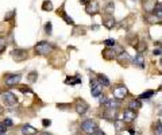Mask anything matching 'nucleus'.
<instances>
[{
  "label": "nucleus",
  "mask_w": 162,
  "mask_h": 135,
  "mask_svg": "<svg viewBox=\"0 0 162 135\" xmlns=\"http://www.w3.org/2000/svg\"><path fill=\"white\" fill-rule=\"evenodd\" d=\"M34 50H35V54L38 55H48L54 50V46L46 41H41L34 46Z\"/></svg>",
  "instance_id": "1"
},
{
  "label": "nucleus",
  "mask_w": 162,
  "mask_h": 135,
  "mask_svg": "<svg viewBox=\"0 0 162 135\" xmlns=\"http://www.w3.org/2000/svg\"><path fill=\"white\" fill-rule=\"evenodd\" d=\"M0 103L6 107H14V106H16L18 100H16V96L12 92H10V90H3V92L0 93Z\"/></svg>",
  "instance_id": "2"
},
{
  "label": "nucleus",
  "mask_w": 162,
  "mask_h": 135,
  "mask_svg": "<svg viewBox=\"0 0 162 135\" xmlns=\"http://www.w3.org/2000/svg\"><path fill=\"white\" fill-rule=\"evenodd\" d=\"M80 129L83 130L85 134L93 135V134H95V131L99 129V127H97V124H96L95 120L86 119V120H83V122H81V124H80Z\"/></svg>",
  "instance_id": "3"
},
{
  "label": "nucleus",
  "mask_w": 162,
  "mask_h": 135,
  "mask_svg": "<svg viewBox=\"0 0 162 135\" xmlns=\"http://www.w3.org/2000/svg\"><path fill=\"white\" fill-rule=\"evenodd\" d=\"M91 92L93 97H100L103 95V85L96 78H91Z\"/></svg>",
  "instance_id": "4"
},
{
  "label": "nucleus",
  "mask_w": 162,
  "mask_h": 135,
  "mask_svg": "<svg viewBox=\"0 0 162 135\" xmlns=\"http://www.w3.org/2000/svg\"><path fill=\"white\" fill-rule=\"evenodd\" d=\"M112 93H114V97L116 100H123L124 97L128 95V89L124 87V85H118V87L114 88Z\"/></svg>",
  "instance_id": "5"
},
{
  "label": "nucleus",
  "mask_w": 162,
  "mask_h": 135,
  "mask_svg": "<svg viewBox=\"0 0 162 135\" xmlns=\"http://www.w3.org/2000/svg\"><path fill=\"white\" fill-rule=\"evenodd\" d=\"M11 57H12L15 61L20 62V61H24V60H27L29 54H27V50H24V49H15V50H12V52H11Z\"/></svg>",
  "instance_id": "6"
},
{
  "label": "nucleus",
  "mask_w": 162,
  "mask_h": 135,
  "mask_svg": "<svg viewBox=\"0 0 162 135\" xmlns=\"http://www.w3.org/2000/svg\"><path fill=\"white\" fill-rule=\"evenodd\" d=\"M20 78H22V74L20 73H15V74H7L4 77V81H6L7 87H14L16 84H19Z\"/></svg>",
  "instance_id": "7"
},
{
  "label": "nucleus",
  "mask_w": 162,
  "mask_h": 135,
  "mask_svg": "<svg viewBox=\"0 0 162 135\" xmlns=\"http://www.w3.org/2000/svg\"><path fill=\"white\" fill-rule=\"evenodd\" d=\"M74 109H76V112L78 113V115H84V113L89 109V106L83 99H77L76 103H74Z\"/></svg>",
  "instance_id": "8"
},
{
  "label": "nucleus",
  "mask_w": 162,
  "mask_h": 135,
  "mask_svg": "<svg viewBox=\"0 0 162 135\" xmlns=\"http://www.w3.org/2000/svg\"><path fill=\"white\" fill-rule=\"evenodd\" d=\"M137 118V112L135 111H132V109L127 108L123 111V115H122V120H123L124 123H131L134 119Z\"/></svg>",
  "instance_id": "9"
},
{
  "label": "nucleus",
  "mask_w": 162,
  "mask_h": 135,
  "mask_svg": "<svg viewBox=\"0 0 162 135\" xmlns=\"http://www.w3.org/2000/svg\"><path fill=\"white\" fill-rule=\"evenodd\" d=\"M116 54H119V53L115 52L114 47H112V49L107 47V49H104V50H103V58H104V60H107V61H111V60L116 58Z\"/></svg>",
  "instance_id": "10"
},
{
  "label": "nucleus",
  "mask_w": 162,
  "mask_h": 135,
  "mask_svg": "<svg viewBox=\"0 0 162 135\" xmlns=\"http://www.w3.org/2000/svg\"><path fill=\"white\" fill-rule=\"evenodd\" d=\"M86 14L88 15H96V14L99 12V3L97 1H92V3H89L86 4V8H85Z\"/></svg>",
  "instance_id": "11"
},
{
  "label": "nucleus",
  "mask_w": 162,
  "mask_h": 135,
  "mask_svg": "<svg viewBox=\"0 0 162 135\" xmlns=\"http://www.w3.org/2000/svg\"><path fill=\"white\" fill-rule=\"evenodd\" d=\"M38 132V130L35 129V127H32V126L30 124H24L22 127V134L23 135H35Z\"/></svg>",
  "instance_id": "12"
},
{
  "label": "nucleus",
  "mask_w": 162,
  "mask_h": 135,
  "mask_svg": "<svg viewBox=\"0 0 162 135\" xmlns=\"http://www.w3.org/2000/svg\"><path fill=\"white\" fill-rule=\"evenodd\" d=\"M65 84H68V85L81 84V77H80L78 74H76V76H69V77H66V80H65Z\"/></svg>",
  "instance_id": "13"
},
{
  "label": "nucleus",
  "mask_w": 162,
  "mask_h": 135,
  "mask_svg": "<svg viewBox=\"0 0 162 135\" xmlns=\"http://www.w3.org/2000/svg\"><path fill=\"white\" fill-rule=\"evenodd\" d=\"M115 24H116V22H115V19H114V16H112V15H108L107 18L103 20V26L107 27V29H109V30L114 29Z\"/></svg>",
  "instance_id": "14"
},
{
  "label": "nucleus",
  "mask_w": 162,
  "mask_h": 135,
  "mask_svg": "<svg viewBox=\"0 0 162 135\" xmlns=\"http://www.w3.org/2000/svg\"><path fill=\"white\" fill-rule=\"evenodd\" d=\"M97 80H99V83L102 84L103 87H109V85H111V81H109V78H108L107 76H104V74H99Z\"/></svg>",
  "instance_id": "15"
},
{
  "label": "nucleus",
  "mask_w": 162,
  "mask_h": 135,
  "mask_svg": "<svg viewBox=\"0 0 162 135\" xmlns=\"http://www.w3.org/2000/svg\"><path fill=\"white\" fill-rule=\"evenodd\" d=\"M132 61H134V64L137 65V66H139V68H145V58H143L142 53H139V54H138L137 57L134 58Z\"/></svg>",
  "instance_id": "16"
},
{
  "label": "nucleus",
  "mask_w": 162,
  "mask_h": 135,
  "mask_svg": "<svg viewBox=\"0 0 162 135\" xmlns=\"http://www.w3.org/2000/svg\"><path fill=\"white\" fill-rule=\"evenodd\" d=\"M105 106V108H108V109H116L119 107V100H108L107 103L104 104Z\"/></svg>",
  "instance_id": "17"
},
{
  "label": "nucleus",
  "mask_w": 162,
  "mask_h": 135,
  "mask_svg": "<svg viewBox=\"0 0 162 135\" xmlns=\"http://www.w3.org/2000/svg\"><path fill=\"white\" fill-rule=\"evenodd\" d=\"M153 15L156 18H162V3H157L154 10H153Z\"/></svg>",
  "instance_id": "18"
},
{
  "label": "nucleus",
  "mask_w": 162,
  "mask_h": 135,
  "mask_svg": "<svg viewBox=\"0 0 162 135\" xmlns=\"http://www.w3.org/2000/svg\"><path fill=\"white\" fill-rule=\"evenodd\" d=\"M142 107V103H140L139 100H131L130 103H128V108L132 109V111H137Z\"/></svg>",
  "instance_id": "19"
},
{
  "label": "nucleus",
  "mask_w": 162,
  "mask_h": 135,
  "mask_svg": "<svg viewBox=\"0 0 162 135\" xmlns=\"http://www.w3.org/2000/svg\"><path fill=\"white\" fill-rule=\"evenodd\" d=\"M58 14H60V15L62 16V18H64V20L68 23V24H74V20L72 19V18H70V16L68 15V14L65 12L64 10H61V12H60V11H58Z\"/></svg>",
  "instance_id": "20"
},
{
  "label": "nucleus",
  "mask_w": 162,
  "mask_h": 135,
  "mask_svg": "<svg viewBox=\"0 0 162 135\" xmlns=\"http://www.w3.org/2000/svg\"><path fill=\"white\" fill-rule=\"evenodd\" d=\"M154 93H156V90H153V89L146 90V92H143V93L139 95V99H150V97H153Z\"/></svg>",
  "instance_id": "21"
},
{
  "label": "nucleus",
  "mask_w": 162,
  "mask_h": 135,
  "mask_svg": "<svg viewBox=\"0 0 162 135\" xmlns=\"http://www.w3.org/2000/svg\"><path fill=\"white\" fill-rule=\"evenodd\" d=\"M42 8H43V11H53V4L49 0H45L42 3Z\"/></svg>",
  "instance_id": "22"
},
{
  "label": "nucleus",
  "mask_w": 162,
  "mask_h": 135,
  "mask_svg": "<svg viewBox=\"0 0 162 135\" xmlns=\"http://www.w3.org/2000/svg\"><path fill=\"white\" fill-rule=\"evenodd\" d=\"M154 134L156 135H162V124H161L159 120L154 124Z\"/></svg>",
  "instance_id": "23"
},
{
  "label": "nucleus",
  "mask_w": 162,
  "mask_h": 135,
  "mask_svg": "<svg viewBox=\"0 0 162 135\" xmlns=\"http://www.w3.org/2000/svg\"><path fill=\"white\" fill-rule=\"evenodd\" d=\"M7 47V42H6V38L0 35V53H3Z\"/></svg>",
  "instance_id": "24"
},
{
  "label": "nucleus",
  "mask_w": 162,
  "mask_h": 135,
  "mask_svg": "<svg viewBox=\"0 0 162 135\" xmlns=\"http://www.w3.org/2000/svg\"><path fill=\"white\" fill-rule=\"evenodd\" d=\"M114 8H115V4L114 3H108L107 6H105V12H107L108 15H111V14L114 12Z\"/></svg>",
  "instance_id": "25"
},
{
  "label": "nucleus",
  "mask_w": 162,
  "mask_h": 135,
  "mask_svg": "<svg viewBox=\"0 0 162 135\" xmlns=\"http://www.w3.org/2000/svg\"><path fill=\"white\" fill-rule=\"evenodd\" d=\"M104 45L107 46V47H114V46L116 45V42H115V39L108 38V39H105V41H104Z\"/></svg>",
  "instance_id": "26"
},
{
  "label": "nucleus",
  "mask_w": 162,
  "mask_h": 135,
  "mask_svg": "<svg viewBox=\"0 0 162 135\" xmlns=\"http://www.w3.org/2000/svg\"><path fill=\"white\" fill-rule=\"evenodd\" d=\"M51 29H53V24H51V22H48L46 24H45V32L46 34H49V35H51Z\"/></svg>",
  "instance_id": "27"
},
{
  "label": "nucleus",
  "mask_w": 162,
  "mask_h": 135,
  "mask_svg": "<svg viewBox=\"0 0 162 135\" xmlns=\"http://www.w3.org/2000/svg\"><path fill=\"white\" fill-rule=\"evenodd\" d=\"M37 77H38V73H37V72H31L29 76V81L30 83H34V81L37 80Z\"/></svg>",
  "instance_id": "28"
},
{
  "label": "nucleus",
  "mask_w": 162,
  "mask_h": 135,
  "mask_svg": "<svg viewBox=\"0 0 162 135\" xmlns=\"http://www.w3.org/2000/svg\"><path fill=\"white\" fill-rule=\"evenodd\" d=\"M99 101H100V104H103V106H104V104H105V103H107L108 100H107V97H105V96H104V95H102V96L99 97Z\"/></svg>",
  "instance_id": "29"
},
{
  "label": "nucleus",
  "mask_w": 162,
  "mask_h": 135,
  "mask_svg": "<svg viewBox=\"0 0 162 135\" xmlns=\"http://www.w3.org/2000/svg\"><path fill=\"white\" fill-rule=\"evenodd\" d=\"M57 107L60 109H69L70 108V104H57Z\"/></svg>",
  "instance_id": "30"
},
{
  "label": "nucleus",
  "mask_w": 162,
  "mask_h": 135,
  "mask_svg": "<svg viewBox=\"0 0 162 135\" xmlns=\"http://www.w3.org/2000/svg\"><path fill=\"white\" fill-rule=\"evenodd\" d=\"M42 124H43V127H49V126L51 124V120L50 119H43L42 120Z\"/></svg>",
  "instance_id": "31"
},
{
  "label": "nucleus",
  "mask_w": 162,
  "mask_h": 135,
  "mask_svg": "<svg viewBox=\"0 0 162 135\" xmlns=\"http://www.w3.org/2000/svg\"><path fill=\"white\" fill-rule=\"evenodd\" d=\"M4 124H6V126H8V127H11V126H12L14 124V123H12V120H11L10 119V118H7V119H4Z\"/></svg>",
  "instance_id": "32"
},
{
  "label": "nucleus",
  "mask_w": 162,
  "mask_h": 135,
  "mask_svg": "<svg viewBox=\"0 0 162 135\" xmlns=\"http://www.w3.org/2000/svg\"><path fill=\"white\" fill-rule=\"evenodd\" d=\"M7 130V126L4 123H0V132H4Z\"/></svg>",
  "instance_id": "33"
},
{
  "label": "nucleus",
  "mask_w": 162,
  "mask_h": 135,
  "mask_svg": "<svg viewBox=\"0 0 162 135\" xmlns=\"http://www.w3.org/2000/svg\"><path fill=\"white\" fill-rule=\"evenodd\" d=\"M153 53H154L156 55H161L162 50H161V49H154V52H153Z\"/></svg>",
  "instance_id": "34"
},
{
  "label": "nucleus",
  "mask_w": 162,
  "mask_h": 135,
  "mask_svg": "<svg viewBox=\"0 0 162 135\" xmlns=\"http://www.w3.org/2000/svg\"><path fill=\"white\" fill-rule=\"evenodd\" d=\"M93 135H105V134H104V132H103L100 129H97V130L95 131V134H93Z\"/></svg>",
  "instance_id": "35"
},
{
  "label": "nucleus",
  "mask_w": 162,
  "mask_h": 135,
  "mask_svg": "<svg viewBox=\"0 0 162 135\" xmlns=\"http://www.w3.org/2000/svg\"><path fill=\"white\" fill-rule=\"evenodd\" d=\"M80 3H83V4H89V3H91V0H80Z\"/></svg>",
  "instance_id": "36"
},
{
  "label": "nucleus",
  "mask_w": 162,
  "mask_h": 135,
  "mask_svg": "<svg viewBox=\"0 0 162 135\" xmlns=\"http://www.w3.org/2000/svg\"><path fill=\"white\" fill-rule=\"evenodd\" d=\"M92 29H93V30H97V29H99V26H97V24H93Z\"/></svg>",
  "instance_id": "37"
},
{
  "label": "nucleus",
  "mask_w": 162,
  "mask_h": 135,
  "mask_svg": "<svg viewBox=\"0 0 162 135\" xmlns=\"http://www.w3.org/2000/svg\"><path fill=\"white\" fill-rule=\"evenodd\" d=\"M41 135H53V134H49V132H42Z\"/></svg>",
  "instance_id": "38"
},
{
  "label": "nucleus",
  "mask_w": 162,
  "mask_h": 135,
  "mask_svg": "<svg viewBox=\"0 0 162 135\" xmlns=\"http://www.w3.org/2000/svg\"><path fill=\"white\" fill-rule=\"evenodd\" d=\"M0 135H7V134H6V132H0Z\"/></svg>",
  "instance_id": "39"
},
{
  "label": "nucleus",
  "mask_w": 162,
  "mask_h": 135,
  "mask_svg": "<svg viewBox=\"0 0 162 135\" xmlns=\"http://www.w3.org/2000/svg\"><path fill=\"white\" fill-rule=\"evenodd\" d=\"M0 113H1V108H0Z\"/></svg>",
  "instance_id": "40"
},
{
  "label": "nucleus",
  "mask_w": 162,
  "mask_h": 135,
  "mask_svg": "<svg viewBox=\"0 0 162 135\" xmlns=\"http://www.w3.org/2000/svg\"><path fill=\"white\" fill-rule=\"evenodd\" d=\"M161 24H162V22H161Z\"/></svg>",
  "instance_id": "41"
}]
</instances>
